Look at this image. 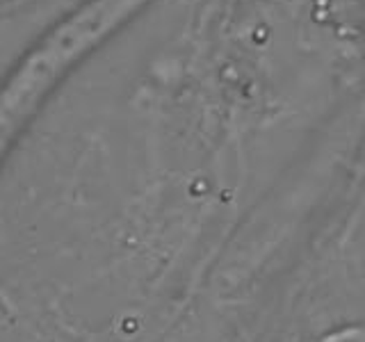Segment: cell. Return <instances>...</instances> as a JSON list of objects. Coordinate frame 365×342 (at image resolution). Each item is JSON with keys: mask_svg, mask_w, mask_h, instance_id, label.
I'll return each instance as SVG.
<instances>
[{"mask_svg": "<svg viewBox=\"0 0 365 342\" xmlns=\"http://www.w3.org/2000/svg\"><path fill=\"white\" fill-rule=\"evenodd\" d=\"M148 0H91L43 37L0 91V153L51 85Z\"/></svg>", "mask_w": 365, "mask_h": 342, "instance_id": "obj_1", "label": "cell"}]
</instances>
